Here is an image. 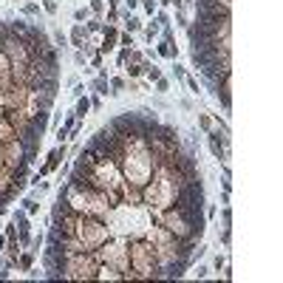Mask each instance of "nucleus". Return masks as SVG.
Segmentation results:
<instances>
[{"label": "nucleus", "instance_id": "obj_25", "mask_svg": "<svg viewBox=\"0 0 283 283\" xmlns=\"http://www.w3.org/2000/svg\"><path fill=\"white\" fill-rule=\"evenodd\" d=\"M40 3H34V0H31V3H26V6L20 9V14H26V17H40Z\"/></svg>", "mask_w": 283, "mask_h": 283}, {"label": "nucleus", "instance_id": "obj_16", "mask_svg": "<svg viewBox=\"0 0 283 283\" xmlns=\"http://www.w3.org/2000/svg\"><path fill=\"white\" fill-rule=\"evenodd\" d=\"M91 88L99 93V97H116V93L111 91V85H108V79H105V77H97V79L91 82Z\"/></svg>", "mask_w": 283, "mask_h": 283}, {"label": "nucleus", "instance_id": "obj_26", "mask_svg": "<svg viewBox=\"0 0 283 283\" xmlns=\"http://www.w3.org/2000/svg\"><path fill=\"white\" fill-rule=\"evenodd\" d=\"M145 77H148L150 82H156V79L162 77V68H156V65H153V63H150V60H148V63H145Z\"/></svg>", "mask_w": 283, "mask_h": 283}, {"label": "nucleus", "instance_id": "obj_10", "mask_svg": "<svg viewBox=\"0 0 283 283\" xmlns=\"http://www.w3.org/2000/svg\"><path fill=\"white\" fill-rule=\"evenodd\" d=\"M212 85H215V99L224 105V111H229V105H232V74L218 77Z\"/></svg>", "mask_w": 283, "mask_h": 283}, {"label": "nucleus", "instance_id": "obj_44", "mask_svg": "<svg viewBox=\"0 0 283 283\" xmlns=\"http://www.w3.org/2000/svg\"><path fill=\"white\" fill-rule=\"evenodd\" d=\"M91 65H93V68H102V54H99V51L91 57Z\"/></svg>", "mask_w": 283, "mask_h": 283}, {"label": "nucleus", "instance_id": "obj_48", "mask_svg": "<svg viewBox=\"0 0 283 283\" xmlns=\"http://www.w3.org/2000/svg\"><path fill=\"white\" fill-rule=\"evenodd\" d=\"M125 6H127V9H130V12H133V9H136V6H139V0H125Z\"/></svg>", "mask_w": 283, "mask_h": 283}, {"label": "nucleus", "instance_id": "obj_40", "mask_svg": "<svg viewBox=\"0 0 283 283\" xmlns=\"http://www.w3.org/2000/svg\"><path fill=\"white\" fill-rule=\"evenodd\" d=\"M193 272H196V277H207V275H210V266H204V263H198V266L193 269Z\"/></svg>", "mask_w": 283, "mask_h": 283}, {"label": "nucleus", "instance_id": "obj_38", "mask_svg": "<svg viewBox=\"0 0 283 283\" xmlns=\"http://www.w3.org/2000/svg\"><path fill=\"white\" fill-rule=\"evenodd\" d=\"M224 266H226V255H215V261H212V269H215V272H221Z\"/></svg>", "mask_w": 283, "mask_h": 283}, {"label": "nucleus", "instance_id": "obj_2", "mask_svg": "<svg viewBox=\"0 0 283 283\" xmlns=\"http://www.w3.org/2000/svg\"><path fill=\"white\" fill-rule=\"evenodd\" d=\"M181 187H184V181L176 170L167 167V164H156L150 181L142 187V204L148 207L150 212H162L170 204H176Z\"/></svg>", "mask_w": 283, "mask_h": 283}, {"label": "nucleus", "instance_id": "obj_29", "mask_svg": "<svg viewBox=\"0 0 283 283\" xmlns=\"http://www.w3.org/2000/svg\"><path fill=\"white\" fill-rule=\"evenodd\" d=\"M125 82H127L125 77H111V79H108V85H111V91H113V93L125 91Z\"/></svg>", "mask_w": 283, "mask_h": 283}, {"label": "nucleus", "instance_id": "obj_17", "mask_svg": "<svg viewBox=\"0 0 283 283\" xmlns=\"http://www.w3.org/2000/svg\"><path fill=\"white\" fill-rule=\"evenodd\" d=\"M122 17H125V28H127V34H136V31H142V20L136 17V14L122 12Z\"/></svg>", "mask_w": 283, "mask_h": 283}, {"label": "nucleus", "instance_id": "obj_37", "mask_svg": "<svg viewBox=\"0 0 283 283\" xmlns=\"http://www.w3.org/2000/svg\"><path fill=\"white\" fill-rule=\"evenodd\" d=\"M88 17H91V9H77V12H74V20H77V23L88 20Z\"/></svg>", "mask_w": 283, "mask_h": 283}, {"label": "nucleus", "instance_id": "obj_42", "mask_svg": "<svg viewBox=\"0 0 283 283\" xmlns=\"http://www.w3.org/2000/svg\"><path fill=\"white\" fill-rule=\"evenodd\" d=\"M221 215H224V226H232V210H229V207H224Z\"/></svg>", "mask_w": 283, "mask_h": 283}, {"label": "nucleus", "instance_id": "obj_15", "mask_svg": "<svg viewBox=\"0 0 283 283\" xmlns=\"http://www.w3.org/2000/svg\"><path fill=\"white\" fill-rule=\"evenodd\" d=\"M97 280H125V277H122V272H116V269L105 266V263H99V269H97Z\"/></svg>", "mask_w": 283, "mask_h": 283}, {"label": "nucleus", "instance_id": "obj_36", "mask_svg": "<svg viewBox=\"0 0 283 283\" xmlns=\"http://www.w3.org/2000/svg\"><path fill=\"white\" fill-rule=\"evenodd\" d=\"M119 45H122V49H133V34H127V31L122 34V31H119Z\"/></svg>", "mask_w": 283, "mask_h": 283}, {"label": "nucleus", "instance_id": "obj_19", "mask_svg": "<svg viewBox=\"0 0 283 283\" xmlns=\"http://www.w3.org/2000/svg\"><path fill=\"white\" fill-rule=\"evenodd\" d=\"M14 266L20 269V272H31V266H34V255L26 252V255H17V263Z\"/></svg>", "mask_w": 283, "mask_h": 283}, {"label": "nucleus", "instance_id": "obj_31", "mask_svg": "<svg viewBox=\"0 0 283 283\" xmlns=\"http://www.w3.org/2000/svg\"><path fill=\"white\" fill-rule=\"evenodd\" d=\"M85 31H88V34H97V31H102V20H99V17H91V20L85 23Z\"/></svg>", "mask_w": 283, "mask_h": 283}, {"label": "nucleus", "instance_id": "obj_27", "mask_svg": "<svg viewBox=\"0 0 283 283\" xmlns=\"http://www.w3.org/2000/svg\"><path fill=\"white\" fill-rule=\"evenodd\" d=\"M88 9H91L93 17H99V20H102V14H105V0H91V3H88Z\"/></svg>", "mask_w": 283, "mask_h": 283}, {"label": "nucleus", "instance_id": "obj_12", "mask_svg": "<svg viewBox=\"0 0 283 283\" xmlns=\"http://www.w3.org/2000/svg\"><path fill=\"white\" fill-rule=\"evenodd\" d=\"M65 153H68V148H65V145L54 148V150L49 153V159H45V164L40 167V173H37V176H40V178H42V176H51V173H54V170L60 167V162L65 159Z\"/></svg>", "mask_w": 283, "mask_h": 283}, {"label": "nucleus", "instance_id": "obj_49", "mask_svg": "<svg viewBox=\"0 0 283 283\" xmlns=\"http://www.w3.org/2000/svg\"><path fill=\"white\" fill-rule=\"evenodd\" d=\"M156 3H162V6H173V0H156Z\"/></svg>", "mask_w": 283, "mask_h": 283}, {"label": "nucleus", "instance_id": "obj_9", "mask_svg": "<svg viewBox=\"0 0 283 283\" xmlns=\"http://www.w3.org/2000/svg\"><path fill=\"white\" fill-rule=\"evenodd\" d=\"M0 51L6 54L9 65H12V71L17 68H26L31 60H34V51H31V45H28L26 37H14V34H6L3 40H0Z\"/></svg>", "mask_w": 283, "mask_h": 283}, {"label": "nucleus", "instance_id": "obj_24", "mask_svg": "<svg viewBox=\"0 0 283 283\" xmlns=\"http://www.w3.org/2000/svg\"><path fill=\"white\" fill-rule=\"evenodd\" d=\"M215 125H218V122L212 119L210 113H198V127H201L204 133H210V130H212V127H215Z\"/></svg>", "mask_w": 283, "mask_h": 283}, {"label": "nucleus", "instance_id": "obj_6", "mask_svg": "<svg viewBox=\"0 0 283 283\" xmlns=\"http://www.w3.org/2000/svg\"><path fill=\"white\" fill-rule=\"evenodd\" d=\"M127 261L130 269L136 272V280H153V277H162V269L156 261L153 244L145 238H130V247H127Z\"/></svg>", "mask_w": 283, "mask_h": 283}, {"label": "nucleus", "instance_id": "obj_32", "mask_svg": "<svg viewBox=\"0 0 283 283\" xmlns=\"http://www.w3.org/2000/svg\"><path fill=\"white\" fill-rule=\"evenodd\" d=\"M139 3H142V9H145L148 17H153V14L159 12V3H156V0H139Z\"/></svg>", "mask_w": 283, "mask_h": 283}, {"label": "nucleus", "instance_id": "obj_30", "mask_svg": "<svg viewBox=\"0 0 283 283\" xmlns=\"http://www.w3.org/2000/svg\"><path fill=\"white\" fill-rule=\"evenodd\" d=\"M156 37H159V26H156V23H148V26H145V42H153Z\"/></svg>", "mask_w": 283, "mask_h": 283}, {"label": "nucleus", "instance_id": "obj_41", "mask_svg": "<svg viewBox=\"0 0 283 283\" xmlns=\"http://www.w3.org/2000/svg\"><path fill=\"white\" fill-rule=\"evenodd\" d=\"M184 82H187V88H190V91L198 97V91H201V88H198V82H196V79H193V77H184Z\"/></svg>", "mask_w": 283, "mask_h": 283}, {"label": "nucleus", "instance_id": "obj_35", "mask_svg": "<svg viewBox=\"0 0 283 283\" xmlns=\"http://www.w3.org/2000/svg\"><path fill=\"white\" fill-rule=\"evenodd\" d=\"M156 26H159V28L170 26V14L167 12H156Z\"/></svg>", "mask_w": 283, "mask_h": 283}, {"label": "nucleus", "instance_id": "obj_11", "mask_svg": "<svg viewBox=\"0 0 283 283\" xmlns=\"http://www.w3.org/2000/svg\"><path fill=\"white\" fill-rule=\"evenodd\" d=\"M113 49H119V28L116 26H102V42L97 45V51L105 57V54H111Z\"/></svg>", "mask_w": 283, "mask_h": 283}, {"label": "nucleus", "instance_id": "obj_33", "mask_svg": "<svg viewBox=\"0 0 283 283\" xmlns=\"http://www.w3.org/2000/svg\"><path fill=\"white\" fill-rule=\"evenodd\" d=\"M156 93H162V97H164V93H170V79H164V77L156 79Z\"/></svg>", "mask_w": 283, "mask_h": 283}, {"label": "nucleus", "instance_id": "obj_8", "mask_svg": "<svg viewBox=\"0 0 283 283\" xmlns=\"http://www.w3.org/2000/svg\"><path fill=\"white\" fill-rule=\"evenodd\" d=\"M74 238L82 244V249H91L93 252V249H99L108 238H111V229H108V224L102 218H97V215H79Z\"/></svg>", "mask_w": 283, "mask_h": 283}, {"label": "nucleus", "instance_id": "obj_43", "mask_svg": "<svg viewBox=\"0 0 283 283\" xmlns=\"http://www.w3.org/2000/svg\"><path fill=\"white\" fill-rule=\"evenodd\" d=\"M173 74H176V79H184L187 74H184V65H178V63H173Z\"/></svg>", "mask_w": 283, "mask_h": 283}, {"label": "nucleus", "instance_id": "obj_1", "mask_svg": "<svg viewBox=\"0 0 283 283\" xmlns=\"http://www.w3.org/2000/svg\"><path fill=\"white\" fill-rule=\"evenodd\" d=\"M142 238L153 244V252H156V261H159V269H162V277H181L184 269H190L187 249H184L181 241H178L173 232H167L162 224L153 221Z\"/></svg>", "mask_w": 283, "mask_h": 283}, {"label": "nucleus", "instance_id": "obj_3", "mask_svg": "<svg viewBox=\"0 0 283 283\" xmlns=\"http://www.w3.org/2000/svg\"><path fill=\"white\" fill-rule=\"evenodd\" d=\"M102 221L108 224L111 235H125V238H142L148 232V226L153 224V212L145 204H111V210L102 215Z\"/></svg>", "mask_w": 283, "mask_h": 283}, {"label": "nucleus", "instance_id": "obj_14", "mask_svg": "<svg viewBox=\"0 0 283 283\" xmlns=\"http://www.w3.org/2000/svg\"><path fill=\"white\" fill-rule=\"evenodd\" d=\"M12 139H17V133H14V127L6 113H0V142H12Z\"/></svg>", "mask_w": 283, "mask_h": 283}, {"label": "nucleus", "instance_id": "obj_34", "mask_svg": "<svg viewBox=\"0 0 283 283\" xmlns=\"http://www.w3.org/2000/svg\"><path fill=\"white\" fill-rule=\"evenodd\" d=\"M3 235H6V241H9V238H17V224H14V221L3 224Z\"/></svg>", "mask_w": 283, "mask_h": 283}, {"label": "nucleus", "instance_id": "obj_50", "mask_svg": "<svg viewBox=\"0 0 283 283\" xmlns=\"http://www.w3.org/2000/svg\"><path fill=\"white\" fill-rule=\"evenodd\" d=\"M3 266H6V261H3V252H0V269H3Z\"/></svg>", "mask_w": 283, "mask_h": 283}, {"label": "nucleus", "instance_id": "obj_20", "mask_svg": "<svg viewBox=\"0 0 283 283\" xmlns=\"http://www.w3.org/2000/svg\"><path fill=\"white\" fill-rule=\"evenodd\" d=\"M51 40H54V49H65L68 45V34L63 28H51Z\"/></svg>", "mask_w": 283, "mask_h": 283}, {"label": "nucleus", "instance_id": "obj_13", "mask_svg": "<svg viewBox=\"0 0 283 283\" xmlns=\"http://www.w3.org/2000/svg\"><path fill=\"white\" fill-rule=\"evenodd\" d=\"M85 40H88V31H85V26H82V23H74V28H71V34H68V45L79 51Z\"/></svg>", "mask_w": 283, "mask_h": 283}, {"label": "nucleus", "instance_id": "obj_39", "mask_svg": "<svg viewBox=\"0 0 283 283\" xmlns=\"http://www.w3.org/2000/svg\"><path fill=\"white\" fill-rule=\"evenodd\" d=\"M74 63H77L79 68H85V63H88V57H85L82 51H74Z\"/></svg>", "mask_w": 283, "mask_h": 283}, {"label": "nucleus", "instance_id": "obj_5", "mask_svg": "<svg viewBox=\"0 0 283 283\" xmlns=\"http://www.w3.org/2000/svg\"><path fill=\"white\" fill-rule=\"evenodd\" d=\"M45 269H49L54 277H63V280H97V269L99 261L91 249H82V252H71L63 255L57 261H45Z\"/></svg>", "mask_w": 283, "mask_h": 283}, {"label": "nucleus", "instance_id": "obj_23", "mask_svg": "<svg viewBox=\"0 0 283 283\" xmlns=\"http://www.w3.org/2000/svg\"><path fill=\"white\" fill-rule=\"evenodd\" d=\"M145 63H148V60H145ZM145 63H142V65H130V63L122 65V68L127 71V79H139V77H145Z\"/></svg>", "mask_w": 283, "mask_h": 283}, {"label": "nucleus", "instance_id": "obj_47", "mask_svg": "<svg viewBox=\"0 0 283 283\" xmlns=\"http://www.w3.org/2000/svg\"><path fill=\"white\" fill-rule=\"evenodd\" d=\"M91 108H97V111H99V108H102V97H93L91 99Z\"/></svg>", "mask_w": 283, "mask_h": 283}, {"label": "nucleus", "instance_id": "obj_45", "mask_svg": "<svg viewBox=\"0 0 283 283\" xmlns=\"http://www.w3.org/2000/svg\"><path fill=\"white\" fill-rule=\"evenodd\" d=\"M82 91H85V85H74V99H79V97H82Z\"/></svg>", "mask_w": 283, "mask_h": 283}, {"label": "nucleus", "instance_id": "obj_7", "mask_svg": "<svg viewBox=\"0 0 283 283\" xmlns=\"http://www.w3.org/2000/svg\"><path fill=\"white\" fill-rule=\"evenodd\" d=\"M127 247H130V238H125V235H111V238H108L99 249H93V255H97L99 263H105V266L122 272V277H125V272L130 269V261H127Z\"/></svg>", "mask_w": 283, "mask_h": 283}, {"label": "nucleus", "instance_id": "obj_18", "mask_svg": "<svg viewBox=\"0 0 283 283\" xmlns=\"http://www.w3.org/2000/svg\"><path fill=\"white\" fill-rule=\"evenodd\" d=\"M88 111H91V99H88V97H79L77 99V108H74V116H77V119H85V116H88Z\"/></svg>", "mask_w": 283, "mask_h": 283}, {"label": "nucleus", "instance_id": "obj_4", "mask_svg": "<svg viewBox=\"0 0 283 283\" xmlns=\"http://www.w3.org/2000/svg\"><path fill=\"white\" fill-rule=\"evenodd\" d=\"M57 198L65 201V207H71V210L79 212V215H97V218H102V215L111 210L108 193L91 187L88 181H71L68 178V181H63Z\"/></svg>", "mask_w": 283, "mask_h": 283}, {"label": "nucleus", "instance_id": "obj_28", "mask_svg": "<svg viewBox=\"0 0 283 283\" xmlns=\"http://www.w3.org/2000/svg\"><path fill=\"white\" fill-rule=\"evenodd\" d=\"M40 9H42L45 14H57V12H60V0H42Z\"/></svg>", "mask_w": 283, "mask_h": 283}, {"label": "nucleus", "instance_id": "obj_21", "mask_svg": "<svg viewBox=\"0 0 283 283\" xmlns=\"http://www.w3.org/2000/svg\"><path fill=\"white\" fill-rule=\"evenodd\" d=\"M125 88H127L130 93H133V97H142L145 91H150L148 85H145V82H139V79H127V82H125Z\"/></svg>", "mask_w": 283, "mask_h": 283}, {"label": "nucleus", "instance_id": "obj_22", "mask_svg": "<svg viewBox=\"0 0 283 283\" xmlns=\"http://www.w3.org/2000/svg\"><path fill=\"white\" fill-rule=\"evenodd\" d=\"M9 79H12V65H9L6 54L0 51V82H9Z\"/></svg>", "mask_w": 283, "mask_h": 283}, {"label": "nucleus", "instance_id": "obj_46", "mask_svg": "<svg viewBox=\"0 0 283 283\" xmlns=\"http://www.w3.org/2000/svg\"><path fill=\"white\" fill-rule=\"evenodd\" d=\"M6 167V153H3V142H0V170Z\"/></svg>", "mask_w": 283, "mask_h": 283}]
</instances>
